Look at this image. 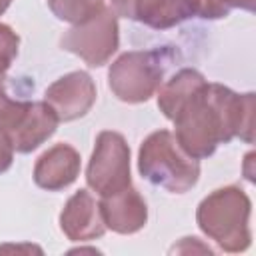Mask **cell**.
Returning <instances> with one entry per match:
<instances>
[{"instance_id": "11", "label": "cell", "mask_w": 256, "mask_h": 256, "mask_svg": "<svg viewBox=\"0 0 256 256\" xmlns=\"http://www.w3.org/2000/svg\"><path fill=\"white\" fill-rule=\"evenodd\" d=\"M100 212L106 228L124 236L140 232L148 222V204L132 184L116 194L104 196L100 200Z\"/></svg>"}, {"instance_id": "9", "label": "cell", "mask_w": 256, "mask_h": 256, "mask_svg": "<svg viewBox=\"0 0 256 256\" xmlns=\"http://www.w3.org/2000/svg\"><path fill=\"white\" fill-rule=\"evenodd\" d=\"M60 230L72 242H90L106 234L100 202L88 192L78 190L68 198L60 212Z\"/></svg>"}, {"instance_id": "4", "label": "cell", "mask_w": 256, "mask_h": 256, "mask_svg": "<svg viewBox=\"0 0 256 256\" xmlns=\"http://www.w3.org/2000/svg\"><path fill=\"white\" fill-rule=\"evenodd\" d=\"M170 64L168 50H130L118 56L108 70V88L126 104L148 102L164 82Z\"/></svg>"}, {"instance_id": "3", "label": "cell", "mask_w": 256, "mask_h": 256, "mask_svg": "<svg viewBox=\"0 0 256 256\" xmlns=\"http://www.w3.org/2000/svg\"><path fill=\"white\" fill-rule=\"evenodd\" d=\"M138 170L144 180L170 194H186L200 180V162L182 150L170 130H156L140 144Z\"/></svg>"}, {"instance_id": "16", "label": "cell", "mask_w": 256, "mask_h": 256, "mask_svg": "<svg viewBox=\"0 0 256 256\" xmlns=\"http://www.w3.org/2000/svg\"><path fill=\"white\" fill-rule=\"evenodd\" d=\"M18 48L20 36L8 24H0V76L6 74L18 58Z\"/></svg>"}, {"instance_id": "12", "label": "cell", "mask_w": 256, "mask_h": 256, "mask_svg": "<svg viewBox=\"0 0 256 256\" xmlns=\"http://www.w3.org/2000/svg\"><path fill=\"white\" fill-rule=\"evenodd\" d=\"M192 16L194 0H136L132 20L154 30H168Z\"/></svg>"}, {"instance_id": "17", "label": "cell", "mask_w": 256, "mask_h": 256, "mask_svg": "<svg viewBox=\"0 0 256 256\" xmlns=\"http://www.w3.org/2000/svg\"><path fill=\"white\" fill-rule=\"evenodd\" d=\"M12 162H14V148H12L10 140L0 132V174L8 172Z\"/></svg>"}, {"instance_id": "18", "label": "cell", "mask_w": 256, "mask_h": 256, "mask_svg": "<svg viewBox=\"0 0 256 256\" xmlns=\"http://www.w3.org/2000/svg\"><path fill=\"white\" fill-rule=\"evenodd\" d=\"M134 4L136 0H110V8L116 12V16H122L128 20L134 18Z\"/></svg>"}, {"instance_id": "2", "label": "cell", "mask_w": 256, "mask_h": 256, "mask_svg": "<svg viewBox=\"0 0 256 256\" xmlns=\"http://www.w3.org/2000/svg\"><path fill=\"white\" fill-rule=\"evenodd\" d=\"M250 214L252 202L248 194L236 186H224L210 192L196 210L198 228L208 236L220 250L238 254L250 248Z\"/></svg>"}, {"instance_id": "5", "label": "cell", "mask_w": 256, "mask_h": 256, "mask_svg": "<svg viewBox=\"0 0 256 256\" xmlns=\"http://www.w3.org/2000/svg\"><path fill=\"white\" fill-rule=\"evenodd\" d=\"M62 50L82 58L90 68L104 66L120 46L118 16L110 6L82 24H74L60 38Z\"/></svg>"}, {"instance_id": "13", "label": "cell", "mask_w": 256, "mask_h": 256, "mask_svg": "<svg viewBox=\"0 0 256 256\" xmlns=\"http://www.w3.org/2000/svg\"><path fill=\"white\" fill-rule=\"evenodd\" d=\"M208 80L204 78L202 72L194 68H182L176 74H172L166 82L160 84L158 88V108L160 112L172 122L178 110L206 84Z\"/></svg>"}, {"instance_id": "8", "label": "cell", "mask_w": 256, "mask_h": 256, "mask_svg": "<svg viewBox=\"0 0 256 256\" xmlns=\"http://www.w3.org/2000/svg\"><path fill=\"white\" fill-rule=\"evenodd\" d=\"M96 96L92 76L84 70H76L54 80L44 92V102L54 110L60 122H74L92 110Z\"/></svg>"}, {"instance_id": "1", "label": "cell", "mask_w": 256, "mask_h": 256, "mask_svg": "<svg viewBox=\"0 0 256 256\" xmlns=\"http://www.w3.org/2000/svg\"><path fill=\"white\" fill-rule=\"evenodd\" d=\"M256 94H238L224 84L206 82L174 116V136L196 160L212 156L218 146L240 138L254 142Z\"/></svg>"}, {"instance_id": "6", "label": "cell", "mask_w": 256, "mask_h": 256, "mask_svg": "<svg viewBox=\"0 0 256 256\" xmlns=\"http://www.w3.org/2000/svg\"><path fill=\"white\" fill-rule=\"evenodd\" d=\"M86 182L100 198L116 194L132 184L130 146L120 132L104 130L96 136L86 168Z\"/></svg>"}, {"instance_id": "14", "label": "cell", "mask_w": 256, "mask_h": 256, "mask_svg": "<svg viewBox=\"0 0 256 256\" xmlns=\"http://www.w3.org/2000/svg\"><path fill=\"white\" fill-rule=\"evenodd\" d=\"M104 0H48L50 12L68 24H82L104 8Z\"/></svg>"}, {"instance_id": "7", "label": "cell", "mask_w": 256, "mask_h": 256, "mask_svg": "<svg viewBox=\"0 0 256 256\" xmlns=\"http://www.w3.org/2000/svg\"><path fill=\"white\" fill-rule=\"evenodd\" d=\"M50 108L42 102L16 98L10 94L6 80L0 78V132L10 140L14 152L28 150L40 142L48 130Z\"/></svg>"}, {"instance_id": "19", "label": "cell", "mask_w": 256, "mask_h": 256, "mask_svg": "<svg viewBox=\"0 0 256 256\" xmlns=\"http://www.w3.org/2000/svg\"><path fill=\"white\" fill-rule=\"evenodd\" d=\"M10 4H12V0H0V16L10 8Z\"/></svg>"}, {"instance_id": "15", "label": "cell", "mask_w": 256, "mask_h": 256, "mask_svg": "<svg viewBox=\"0 0 256 256\" xmlns=\"http://www.w3.org/2000/svg\"><path fill=\"white\" fill-rule=\"evenodd\" d=\"M256 0H194V16L204 20L228 18L232 10L254 12Z\"/></svg>"}, {"instance_id": "10", "label": "cell", "mask_w": 256, "mask_h": 256, "mask_svg": "<svg viewBox=\"0 0 256 256\" xmlns=\"http://www.w3.org/2000/svg\"><path fill=\"white\" fill-rule=\"evenodd\" d=\"M80 152L70 144H54L34 164V184L48 192H60L80 176Z\"/></svg>"}]
</instances>
